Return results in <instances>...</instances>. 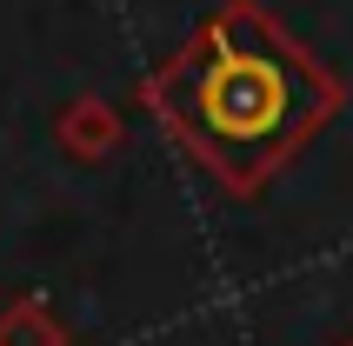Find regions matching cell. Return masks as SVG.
Here are the masks:
<instances>
[{"label": "cell", "instance_id": "cell-1", "mask_svg": "<svg viewBox=\"0 0 353 346\" xmlns=\"http://www.w3.org/2000/svg\"><path fill=\"white\" fill-rule=\"evenodd\" d=\"M334 94L280 34L247 14H220L167 80V114L227 187H260L327 120Z\"/></svg>", "mask_w": 353, "mask_h": 346}]
</instances>
